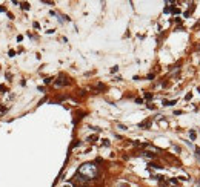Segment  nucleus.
<instances>
[{
  "instance_id": "f257e3e1",
  "label": "nucleus",
  "mask_w": 200,
  "mask_h": 187,
  "mask_svg": "<svg viewBox=\"0 0 200 187\" xmlns=\"http://www.w3.org/2000/svg\"><path fill=\"white\" fill-rule=\"evenodd\" d=\"M97 175H98V170H97V166L94 163H85V164H82L78 167V172H77V178L82 182L94 179Z\"/></svg>"
},
{
  "instance_id": "f03ea898",
  "label": "nucleus",
  "mask_w": 200,
  "mask_h": 187,
  "mask_svg": "<svg viewBox=\"0 0 200 187\" xmlns=\"http://www.w3.org/2000/svg\"><path fill=\"white\" fill-rule=\"evenodd\" d=\"M66 84H69V80H68L65 75H60V78L54 83V86H55V87H62V86H66Z\"/></svg>"
},
{
  "instance_id": "7ed1b4c3",
  "label": "nucleus",
  "mask_w": 200,
  "mask_h": 187,
  "mask_svg": "<svg viewBox=\"0 0 200 187\" xmlns=\"http://www.w3.org/2000/svg\"><path fill=\"white\" fill-rule=\"evenodd\" d=\"M163 104H165V106H174V104H175V101H174V100H171V101L165 100V101H163Z\"/></svg>"
},
{
  "instance_id": "20e7f679",
  "label": "nucleus",
  "mask_w": 200,
  "mask_h": 187,
  "mask_svg": "<svg viewBox=\"0 0 200 187\" xmlns=\"http://www.w3.org/2000/svg\"><path fill=\"white\" fill-rule=\"evenodd\" d=\"M138 126H140V127H149V126H151V121H145V123H140Z\"/></svg>"
},
{
  "instance_id": "39448f33",
  "label": "nucleus",
  "mask_w": 200,
  "mask_h": 187,
  "mask_svg": "<svg viewBox=\"0 0 200 187\" xmlns=\"http://www.w3.org/2000/svg\"><path fill=\"white\" fill-rule=\"evenodd\" d=\"M143 155L148 158H155V153H151V152H143Z\"/></svg>"
},
{
  "instance_id": "423d86ee",
  "label": "nucleus",
  "mask_w": 200,
  "mask_h": 187,
  "mask_svg": "<svg viewBox=\"0 0 200 187\" xmlns=\"http://www.w3.org/2000/svg\"><path fill=\"white\" fill-rule=\"evenodd\" d=\"M149 166H151V167H154V169H162V166H160V164H155V163H151Z\"/></svg>"
},
{
  "instance_id": "0eeeda50",
  "label": "nucleus",
  "mask_w": 200,
  "mask_h": 187,
  "mask_svg": "<svg viewBox=\"0 0 200 187\" xmlns=\"http://www.w3.org/2000/svg\"><path fill=\"white\" fill-rule=\"evenodd\" d=\"M95 140H97V137H95V135H94V137H89V138H88V141H89V143H94Z\"/></svg>"
},
{
  "instance_id": "6e6552de",
  "label": "nucleus",
  "mask_w": 200,
  "mask_h": 187,
  "mask_svg": "<svg viewBox=\"0 0 200 187\" xmlns=\"http://www.w3.org/2000/svg\"><path fill=\"white\" fill-rule=\"evenodd\" d=\"M169 182H171V184H172V185H177V184H178V182H177V179H172V178H171V179H169Z\"/></svg>"
},
{
  "instance_id": "1a4fd4ad",
  "label": "nucleus",
  "mask_w": 200,
  "mask_h": 187,
  "mask_svg": "<svg viewBox=\"0 0 200 187\" xmlns=\"http://www.w3.org/2000/svg\"><path fill=\"white\" fill-rule=\"evenodd\" d=\"M189 135H191V138H192V140H195V132H194V130H191Z\"/></svg>"
},
{
  "instance_id": "9d476101",
  "label": "nucleus",
  "mask_w": 200,
  "mask_h": 187,
  "mask_svg": "<svg viewBox=\"0 0 200 187\" xmlns=\"http://www.w3.org/2000/svg\"><path fill=\"white\" fill-rule=\"evenodd\" d=\"M163 11H165V12H172V8H169V6H166V8H165Z\"/></svg>"
},
{
  "instance_id": "9b49d317",
  "label": "nucleus",
  "mask_w": 200,
  "mask_h": 187,
  "mask_svg": "<svg viewBox=\"0 0 200 187\" xmlns=\"http://www.w3.org/2000/svg\"><path fill=\"white\" fill-rule=\"evenodd\" d=\"M22 8H23V9H29V5H28V3H23Z\"/></svg>"
},
{
  "instance_id": "f8f14e48",
  "label": "nucleus",
  "mask_w": 200,
  "mask_h": 187,
  "mask_svg": "<svg viewBox=\"0 0 200 187\" xmlns=\"http://www.w3.org/2000/svg\"><path fill=\"white\" fill-rule=\"evenodd\" d=\"M145 98H146V100H151V98H152V95H151V94H146Z\"/></svg>"
},
{
  "instance_id": "ddd939ff",
  "label": "nucleus",
  "mask_w": 200,
  "mask_h": 187,
  "mask_svg": "<svg viewBox=\"0 0 200 187\" xmlns=\"http://www.w3.org/2000/svg\"><path fill=\"white\" fill-rule=\"evenodd\" d=\"M103 146H109V141L108 140H103Z\"/></svg>"
},
{
  "instance_id": "4468645a",
  "label": "nucleus",
  "mask_w": 200,
  "mask_h": 187,
  "mask_svg": "<svg viewBox=\"0 0 200 187\" xmlns=\"http://www.w3.org/2000/svg\"><path fill=\"white\" fill-rule=\"evenodd\" d=\"M63 187H69V185H63Z\"/></svg>"
},
{
  "instance_id": "2eb2a0df",
  "label": "nucleus",
  "mask_w": 200,
  "mask_h": 187,
  "mask_svg": "<svg viewBox=\"0 0 200 187\" xmlns=\"http://www.w3.org/2000/svg\"><path fill=\"white\" fill-rule=\"evenodd\" d=\"M198 90H200V87H198Z\"/></svg>"
}]
</instances>
